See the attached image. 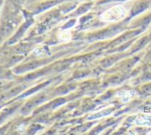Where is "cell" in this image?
Wrapping results in <instances>:
<instances>
[{
  "label": "cell",
  "instance_id": "6da1fadb",
  "mask_svg": "<svg viewBox=\"0 0 151 135\" xmlns=\"http://www.w3.org/2000/svg\"><path fill=\"white\" fill-rule=\"evenodd\" d=\"M127 10L121 5L112 6L100 15L99 21L105 23H113L122 21L127 15Z\"/></svg>",
  "mask_w": 151,
  "mask_h": 135
},
{
  "label": "cell",
  "instance_id": "7a4b0ae2",
  "mask_svg": "<svg viewBox=\"0 0 151 135\" xmlns=\"http://www.w3.org/2000/svg\"><path fill=\"white\" fill-rule=\"evenodd\" d=\"M136 92L134 90H122L118 92L117 95L121 98V102L124 103L130 102L131 97L135 95Z\"/></svg>",
  "mask_w": 151,
  "mask_h": 135
},
{
  "label": "cell",
  "instance_id": "277c9868",
  "mask_svg": "<svg viewBox=\"0 0 151 135\" xmlns=\"http://www.w3.org/2000/svg\"><path fill=\"white\" fill-rule=\"evenodd\" d=\"M137 125L143 126H151V114H147L141 116L135 121Z\"/></svg>",
  "mask_w": 151,
  "mask_h": 135
},
{
  "label": "cell",
  "instance_id": "3957f363",
  "mask_svg": "<svg viewBox=\"0 0 151 135\" xmlns=\"http://www.w3.org/2000/svg\"><path fill=\"white\" fill-rule=\"evenodd\" d=\"M57 38L60 43H68L72 40V35L70 31L64 30L58 33Z\"/></svg>",
  "mask_w": 151,
  "mask_h": 135
}]
</instances>
